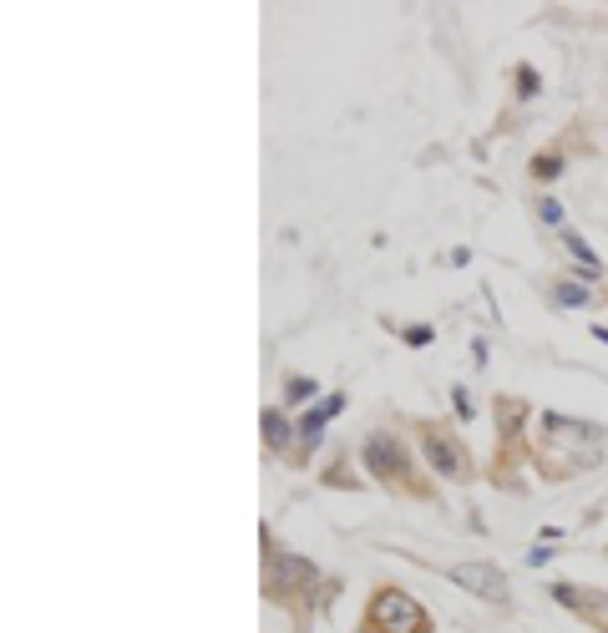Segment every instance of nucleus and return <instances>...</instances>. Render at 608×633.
Listing matches in <instances>:
<instances>
[{"label":"nucleus","mask_w":608,"mask_h":633,"mask_svg":"<svg viewBox=\"0 0 608 633\" xmlns=\"http://www.w3.org/2000/svg\"><path fill=\"white\" fill-rule=\"evenodd\" d=\"M264 442L274 446V451L289 446V421H284V411H264Z\"/></svg>","instance_id":"7"},{"label":"nucleus","mask_w":608,"mask_h":633,"mask_svg":"<svg viewBox=\"0 0 608 633\" xmlns=\"http://www.w3.org/2000/svg\"><path fill=\"white\" fill-rule=\"evenodd\" d=\"M568 253L579 259V269H583V274H588V280H598V269H604V264H598V253L588 249L583 238H573V234H568Z\"/></svg>","instance_id":"8"},{"label":"nucleus","mask_w":608,"mask_h":633,"mask_svg":"<svg viewBox=\"0 0 608 633\" xmlns=\"http://www.w3.org/2000/svg\"><path fill=\"white\" fill-rule=\"evenodd\" d=\"M421 451H426V467H436L442 476H461V472H467L461 446L451 442V436H442V431H426V436H421Z\"/></svg>","instance_id":"4"},{"label":"nucleus","mask_w":608,"mask_h":633,"mask_svg":"<svg viewBox=\"0 0 608 633\" xmlns=\"http://www.w3.org/2000/svg\"><path fill=\"white\" fill-rule=\"evenodd\" d=\"M284 396H289V400H314V381H310V375H295V381L284 385Z\"/></svg>","instance_id":"10"},{"label":"nucleus","mask_w":608,"mask_h":633,"mask_svg":"<svg viewBox=\"0 0 608 633\" xmlns=\"http://www.w3.org/2000/svg\"><path fill=\"white\" fill-rule=\"evenodd\" d=\"M264 583L274 598H289V593H310L314 588V562L310 558H295L284 547H269L264 553Z\"/></svg>","instance_id":"2"},{"label":"nucleus","mask_w":608,"mask_h":633,"mask_svg":"<svg viewBox=\"0 0 608 633\" xmlns=\"http://www.w3.org/2000/svg\"><path fill=\"white\" fill-rule=\"evenodd\" d=\"M340 406H345V396H330L320 411H310V415H299V421H295V436H299V446H305V451H314V446H320V431H325V421L340 411Z\"/></svg>","instance_id":"6"},{"label":"nucleus","mask_w":608,"mask_h":633,"mask_svg":"<svg viewBox=\"0 0 608 633\" xmlns=\"http://www.w3.org/2000/svg\"><path fill=\"white\" fill-rule=\"evenodd\" d=\"M365 467H371L375 476H381V482H401L406 476V457H401V446L390 442V436H371V442H365Z\"/></svg>","instance_id":"5"},{"label":"nucleus","mask_w":608,"mask_h":633,"mask_svg":"<svg viewBox=\"0 0 608 633\" xmlns=\"http://www.w3.org/2000/svg\"><path fill=\"white\" fill-rule=\"evenodd\" d=\"M558 167H563L558 158H537V162H533V173H537V177H558Z\"/></svg>","instance_id":"12"},{"label":"nucleus","mask_w":608,"mask_h":633,"mask_svg":"<svg viewBox=\"0 0 608 633\" xmlns=\"http://www.w3.org/2000/svg\"><path fill=\"white\" fill-rule=\"evenodd\" d=\"M371 629L375 633H426L431 619H426V608L415 604V598H406V593L386 588L371 604Z\"/></svg>","instance_id":"1"},{"label":"nucleus","mask_w":608,"mask_h":633,"mask_svg":"<svg viewBox=\"0 0 608 633\" xmlns=\"http://www.w3.org/2000/svg\"><path fill=\"white\" fill-rule=\"evenodd\" d=\"M451 583H457V588H467L472 598L507 604V578L497 573V568H487V562H457V568H451Z\"/></svg>","instance_id":"3"},{"label":"nucleus","mask_w":608,"mask_h":633,"mask_svg":"<svg viewBox=\"0 0 608 633\" xmlns=\"http://www.w3.org/2000/svg\"><path fill=\"white\" fill-rule=\"evenodd\" d=\"M537 213H543V223H558V219H563V208L553 203V198H543V203H537Z\"/></svg>","instance_id":"13"},{"label":"nucleus","mask_w":608,"mask_h":633,"mask_svg":"<svg viewBox=\"0 0 608 633\" xmlns=\"http://www.w3.org/2000/svg\"><path fill=\"white\" fill-rule=\"evenodd\" d=\"M553 299L568 305V310H579V305H588V289H579V284H553Z\"/></svg>","instance_id":"9"},{"label":"nucleus","mask_w":608,"mask_h":633,"mask_svg":"<svg viewBox=\"0 0 608 633\" xmlns=\"http://www.w3.org/2000/svg\"><path fill=\"white\" fill-rule=\"evenodd\" d=\"M497 415H502V431L512 436V431H518V421H522V406H518V400H502V406H497Z\"/></svg>","instance_id":"11"},{"label":"nucleus","mask_w":608,"mask_h":633,"mask_svg":"<svg viewBox=\"0 0 608 633\" xmlns=\"http://www.w3.org/2000/svg\"><path fill=\"white\" fill-rule=\"evenodd\" d=\"M406 339H411V345H431V330H421V324H415V330H406Z\"/></svg>","instance_id":"14"}]
</instances>
